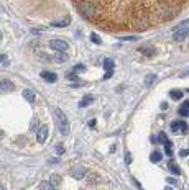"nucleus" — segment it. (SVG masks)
<instances>
[{"mask_svg":"<svg viewBox=\"0 0 189 190\" xmlns=\"http://www.w3.org/2000/svg\"><path fill=\"white\" fill-rule=\"evenodd\" d=\"M142 53H145L147 56H153L155 54V48H151V46H145V48H140Z\"/></svg>","mask_w":189,"mask_h":190,"instance_id":"obj_20","label":"nucleus"},{"mask_svg":"<svg viewBox=\"0 0 189 190\" xmlns=\"http://www.w3.org/2000/svg\"><path fill=\"white\" fill-rule=\"evenodd\" d=\"M46 138H48V126H46V125H43L41 128L38 129L36 139H38V143H40V144H43V143L46 141Z\"/></svg>","mask_w":189,"mask_h":190,"instance_id":"obj_6","label":"nucleus"},{"mask_svg":"<svg viewBox=\"0 0 189 190\" xmlns=\"http://www.w3.org/2000/svg\"><path fill=\"white\" fill-rule=\"evenodd\" d=\"M179 115L181 116H189V102H184L179 108Z\"/></svg>","mask_w":189,"mask_h":190,"instance_id":"obj_14","label":"nucleus"},{"mask_svg":"<svg viewBox=\"0 0 189 190\" xmlns=\"http://www.w3.org/2000/svg\"><path fill=\"white\" fill-rule=\"evenodd\" d=\"M166 182H168V184H173V185H174V184H176V179H171V177H168V179H166Z\"/></svg>","mask_w":189,"mask_h":190,"instance_id":"obj_30","label":"nucleus"},{"mask_svg":"<svg viewBox=\"0 0 189 190\" xmlns=\"http://www.w3.org/2000/svg\"><path fill=\"white\" fill-rule=\"evenodd\" d=\"M40 190H55V187L51 185V182L45 180V182H41V184H40Z\"/></svg>","mask_w":189,"mask_h":190,"instance_id":"obj_19","label":"nucleus"},{"mask_svg":"<svg viewBox=\"0 0 189 190\" xmlns=\"http://www.w3.org/2000/svg\"><path fill=\"white\" fill-rule=\"evenodd\" d=\"M186 74H189V70H188V72H186Z\"/></svg>","mask_w":189,"mask_h":190,"instance_id":"obj_36","label":"nucleus"},{"mask_svg":"<svg viewBox=\"0 0 189 190\" xmlns=\"http://www.w3.org/2000/svg\"><path fill=\"white\" fill-rule=\"evenodd\" d=\"M71 175L74 179H82L86 175V169L84 167H74V169H71Z\"/></svg>","mask_w":189,"mask_h":190,"instance_id":"obj_9","label":"nucleus"},{"mask_svg":"<svg viewBox=\"0 0 189 190\" xmlns=\"http://www.w3.org/2000/svg\"><path fill=\"white\" fill-rule=\"evenodd\" d=\"M23 97L28 100L30 103H33L35 100H36V95H35V92L30 90V89H25V90H23Z\"/></svg>","mask_w":189,"mask_h":190,"instance_id":"obj_11","label":"nucleus"},{"mask_svg":"<svg viewBox=\"0 0 189 190\" xmlns=\"http://www.w3.org/2000/svg\"><path fill=\"white\" fill-rule=\"evenodd\" d=\"M104 67L107 69V72H112V70H113V61H112V59H105V61H104Z\"/></svg>","mask_w":189,"mask_h":190,"instance_id":"obj_21","label":"nucleus"},{"mask_svg":"<svg viewBox=\"0 0 189 190\" xmlns=\"http://www.w3.org/2000/svg\"><path fill=\"white\" fill-rule=\"evenodd\" d=\"M13 89H15L13 82H10V80H0V94H8Z\"/></svg>","mask_w":189,"mask_h":190,"instance_id":"obj_7","label":"nucleus"},{"mask_svg":"<svg viewBox=\"0 0 189 190\" xmlns=\"http://www.w3.org/2000/svg\"><path fill=\"white\" fill-rule=\"evenodd\" d=\"M50 182H51V185H53V187H58L59 184H61V177H59L58 174H53L51 179H50Z\"/></svg>","mask_w":189,"mask_h":190,"instance_id":"obj_17","label":"nucleus"},{"mask_svg":"<svg viewBox=\"0 0 189 190\" xmlns=\"http://www.w3.org/2000/svg\"><path fill=\"white\" fill-rule=\"evenodd\" d=\"M164 153L168 154V156H171V154H173V144L169 143V141L164 143Z\"/></svg>","mask_w":189,"mask_h":190,"instance_id":"obj_23","label":"nucleus"},{"mask_svg":"<svg viewBox=\"0 0 189 190\" xmlns=\"http://www.w3.org/2000/svg\"><path fill=\"white\" fill-rule=\"evenodd\" d=\"M91 102H92V95H84V97H82V100L79 102V107L84 108V107H87Z\"/></svg>","mask_w":189,"mask_h":190,"instance_id":"obj_15","label":"nucleus"},{"mask_svg":"<svg viewBox=\"0 0 189 190\" xmlns=\"http://www.w3.org/2000/svg\"><path fill=\"white\" fill-rule=\"evenodd\" d=\"M164 190H173V189H171V187H166V189H164Z\"/></svg>","mask_w":189,"mask_h":190,"instance_id":"obj_34","label":"nucleus"},{"mask_svg":"<svg viewBox=\"0 0 189 190\" xmlns=\"http://www.w3.org/2000/svg\"><path fill=\"white\" fill-rule=\"evenodd\" d=\"M89 126H91V128H94V126H96V120H91V121H89Z\"/></svg>","mask_w":189,"mask_h":190,"instance_id":"obj_31","label":"nucleus"},{"mask_svg":"<svg viewBox=\"0 0 189 190\" xmlns=\"http://www.w3.org/2000/svg\"><path fill=\"white\" fill-rule=\"evenodd\" d=\"M55 149H56V153H58V154H64V151H66V149H64V144H63V143H58Z\"/></svg>","mask_w":189,"mask_h":190,"instance_id":"obj_25","label":"nucleus"},{"mask_svg":"<svg viewBox=\"0 0 189 190\" xmlns=\"http://www.w3.org/2000/svg\"><path fill=\"white\" fill-rule=\"evenodd\" d=\"M169 97H171L173 100H181L183 97H184V94H183L181 90H171L169 92Z\"/></svg>","mask_w":189,"mask_h":190,"instance_id":"obj_16","label":"nucleus"},{"mask_svg":"<svg viewBox=\"0 0 189 190\" xmlns=\"http://www.w3.org/2000/svg\"><path fill=\"white\" fill-rule=\"evenodd\" d=\"M69 21H71V18H69V17H66L64 20H61V21H55V23H53V28H63V26L69 25Z\"/></svg>","mask_w":189,"mask_h":190,"instance_id":"obj_13","label":"nucleus"},{"mask_svg":"<svg viewBox=\"0 0 189 190\" xmlns=\"http://www.w3.org/2000/svg\"><path fill=\"white\" fill-rule=\"evenodd\" d=\"M55 115H56V123H58L59 133H61V134H67L69 129H71V126H69V121H67L66 115H64L59 108H56V110H55Z\"/></svg>","mask_w":189,"mask_h":190,"instance_id":"obj_2","label":"nucleus"},{"mask_svg":"<svg viewBox=\"0 0 189 190\" xmlns=\"http://www.w3.org/2000/svg\"><path fill=\"white\" fill-rule=\"evenodd\" d=\"M171 129H173V133H176V134H183V133L188 131V125H186L183 120L173 121V123H171Z\"/></svg>","mask_w":189,"mask_h":190,"instance_id":"obj_4","label":"nucleus"},{"mask_svg":"<svg viewBox=\"0 0 189 190\" xmlns=\"http://www.w3.org/2000/svg\"><path fill=\"white\" fill-rule=\"evenodd\" d=\"M155 79H156L155 74H148L147 77H145V85H151V84L155 82Z\"/></svg>","mask_w":189,"mask_h":190,"instance_id":"obj_22","label":"nucleus"},{"mask_svg":"<svg viewBox=\"0 0 189 190\" xmlns=\"http://www.w3.org/2000/svg\"><path fill=\"white\" fill-rule=\"evenodd\" d=\"M53 59H55L56 62H66L67 59H69V56H67L66 53H63V51H56V54L53 56Z\"/></svg>","mask_w":189,"mask_h":190,"instance_id":"obj_10","label":"nucleus"},{"mask_svg":"<svg viewBox=\"0 0 189 190\" xmlns=\"http://www.w3.org/2000/svg\"><path fill=\"white\" fill-rule=\"evenodd\" d=\"M84 20L105 31H147L168 23L189 0H72Z\"/></svg>","mask_w":189,"mask_h":190,"instance_id":"obj_1","label":"nucleus"},{"mask_svg":"<svg viewBox=\"0 0 189 190\" xmlns=\"http://www.w3.org/2000/svg\"><path fill=\"white\" fill-rule=\"evenodd\" d=\"M5 59H7V58H5V54H0V62H4Z\"/></svg>","mask_w":189,"mask_h":190,"instance_id":"obj_33","label":"nucleus"},{"mask_svg":"<svg viewBox=\"0 0 189 190\" xmlns=\"http://www.w3.org/2000/svg\"><path fill=\"white\" fill-rule=\"evenodd\" d=\"M125 162H127V164H130V162H132V154H130V151H125Z\"/></svg>","mask_w":189,"mask_h":190,"instance_id":"obj_28","label":"nucleus"},{"mask_svg":"<svg viewBox=\"0 0 189 190\" xmlns=\"http://www.w3.org/2000/svg\"><path fill=\"white\" fill-rule=\"evenodd\" d=\"M91 41L94 43V44H101V36H99V34L97 33H91Z\"/></svg>","mask_w":189,"mask_h":190,"instance_id":"obj_24","label":"nucleus"},{"mask_svg":"<svg viewBox=\"0 0 189 190\" xmlns=\"http://www.w3.org/2000/svg\"><path fill=\"white\" fill-rule=\"evenodd\" d=\"M186 26H188V21H183V23H179L176 28L173 30V39L176 43H181L186 39V36H188V28Z\"/></svg>","mask_w":189,"mask_h":190,"instance_id":"obj_3","label":"nucleus"},{"mask_svg":"<svg viewBox=\"0 0 189 190\" xmlns=\"http://www.w3.org/2000/svg\"><path fill=\"white\" fill-rule=\"evenodd\" d=\"M168 167H169V170H171L174 175H179L181 174V169H179V165L176 164L174 161H169V164H168Z\"/></svg>","mask_w":189,"mask_h":190,"instance_id":"obj_12","label":"nucleus"},{"mask_svg":"<svg viewBox=\"0 0 189 190\" xmlns=\"http://www.w3.org/2000/svg\"><path fill=\"white\" fill-rule=\"evenodd\" d=\"M166 108H168V103H166V102H163V103H161V110H166Z\"/></svg>","mask_w":189,"mask_h":190,"instance_id":"obj_32","label":"nucleus"},{"mask_svg":"<svg viewBox=\"0 0 189 190\" xmlns=\"http://www.w3.org/2000/svg\"><path fill=\"white\" fill-rule=\"evenodd\" d=\"M50 46H51V49L63 51V53H66L67 48H69V44H67L66 41H63V39H53V41L50 43Z\"/></svg>","mask_w":189,"mask_h":190,"instance_id":"obj_5","label":"nucleus"},{"mask_svg":"<svg viewBox=\"0 0 189 190\" xmlns=\"http://www.w3.org/2000/svg\"><path fill=\"white\" fill-rule=\"evenodd\" d=\"M158 141H161V143H166V141H168V138H166V134H164V133H160V134H158Z\"/></svg>","mask_w":189,"mask_h":190,"instance_id":"obj_27","label":"nucleus"},{"mask_svg":"<svg viewBox=\"0 0 189 190\" xmlns=\"http://www.w3.org/2000/svg\"><path fill=\"white\" fill-rule=\"evenodd\" d=\"M150 161L153 162V164H156V162H160V161H161V154L158 153V151H155V153H151V156H150Z\"/></svg>","mask_w":189,"mask_h":190,"instance_id":"obj_18","label":"nucleus"},{"mask_svg":"<svg viewBox=\"0 0 189 190\" xmlns=\"http://www.w3.org/2000/svg\"><path fill=\"white\" fill-rule=\"evenodd\" d=\"M84 70H86V67L82 64H76L74 66V72H84Z\"/></svg>","mask_w":189,"mask_h":190,"instance_id":"obj_26","label":"nucleus"},{"mask_svg":"<svg viewBox=\"0 0 189 190\" xmlns=\"http://www.w3.org/2000/svg\"><path fill=\"white\" fill-rule=\"evenodd\" d=\"M41 79H45L46 82H56L58 75H56L55 72H50V70H43V72H41Z\"/></svg>","mask_w":189,"mask_h":190,"instance_id":"obj_8","label":"nucleus"},{"mask_svg":"<svg viewBox=\"0 0 189 190\" xmlns=\"http://www.w3.org/2000/svg\"><path fill=\"white\" fill-rule=\"evenodd\" d=\"M179 156H181V157L189 156V149H181V151H179Z\"/></svg>","mask_w":189,"mask_h":190,"instance_id":"obj_29","label":"nucleus"},{"mask_svg":"<svg viewBox=\"0 0 189 190\" xmlns=\"http://www.w3.org/2000/svg\"><path fill=\"white\" fill-rule=\"evenodd\" d=\"M0 190H5V189H4V187H2V185H0Z\"/></svg>","mask_w":189,"mask_h":190,"instance_id":"obj_35","label":"nucleus"}]
</instances>
